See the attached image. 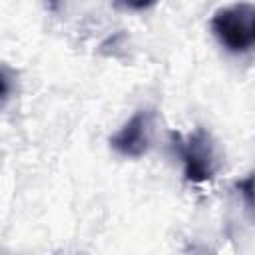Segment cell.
I'll return each instance as SVG.
<instances>
[{"mask_svg": "<svg viewBox=\"0 0 255 255\" xmlns=\"http://www.w3.org/2000/svg\"><path fill=\"white\" fill-rule=\"evenodd\" d=\"M171 145L183 163V175L191 183H205L213 179L219 159L211 135L197 128L187 135L171 133Z\"/></svg>", "mask_w": 255, "mask_h": 255, "instance_id": "cell-2", "label": "cell"}, {"mask_svg": "<svg viewBox=\"0 0 255 255\" xmlns=\"http://www.w3.org/2000/svg\"><path fill=\"white\" fill-rule=\"evenodd\" d=\"M157 0H114V4L118 8H124V10H133V12H141V10H147L155 4Z\"/></svg>", "mask_w": 255, "mask_h": 255, "instance_id": "cell-5", "label": "cell"}, {"mask_svg": "<svg viewBox=\"0 0 255 255\" xmlns=\"http://www.w3.org/2000/svg\"><path fill=\"white\" fill-rule=\"evenodd\" d=\"M211 32L227 52H249L255 44V6L237 2L219 8L211 18Z\"/></svg>", "mask_w": 255, "mask_h": 255, "instance_id": "cell-1", "label": "cell"}, {"mask_svg": "<svg viewBox=\"0 0 255 255\" xmlns=\"http://www.w3.org/2000/svg\"><path fill=\"white\" fill-rule=\"evenodd\" d=\"M16 90H18V74L8 64H0V112L10 104Z\"/></svg>", "mask_w": 255, "mask_h": 255, "instance_id": "cell-4", "label": "cell"}, {"mask_svg": "<svg viewBox=\"0 0 255 255\" xmlns=\"http://www.w3.org/2000/svg\"><path fill=\"white\" fill-rule=\"evenodd\" d=\"M153 128H155V110L141 108L110 137V147L122 157L137 159L147 153L153 137Z\"/></svg>", "mask_w": 255, "mask_h": 255, "instance_id": "cell-3", "label": "cell"}]
</instances>
